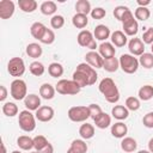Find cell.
Returning a JSON list of instances; mask_svg holds the SVG:
<instances>
[{"mask_svg": "<svg viewBox=\"0 0 153 153\" xmlns=\"http://www.w3.org/2000/svg\"><path fill=\"white\" fill-rule=\"evenodd\" d=\"M97 79H98V74L96 69L86 62L79 63L72 75V80H74L81 88L96 84Z\"/></svg>", "mask_w": 153, "mask_h": 153, "instance_id": "obj_1", "label": "cell"}, {"mask_svg": "<svg viewBox=\"0 0 153 153\" xmlns=\"http://www.w3.org/2000/svg\"><path fill=\"white\" fill-rule=\"evenodd\" d=\"M98 90L104 96L106 102H109L111 104H115L120 100V91H118L115 81L111 78L102 79L99 85H98Z\"/></svg>", "mask_w": 153, "mask_h": 153, "instance_id": "obj_2", "label": "cell"}, {"mask_svg": "<svg viewBox=\"0 0 153 153\" xmlns=\"http://www.w3.org/2000/svg\"><path fill=\"white\" fill-rule=\"evenodd\" d=\"M55 90H56L57 93L63 94V96H74V94H78L81 91V87L74 80L61 79L55 85Z\"/></svg>", "mask_w": 153, "mask_h": 153, "instance_id": "obj_3", "label": "cell"}, {"mask_svg": "<svg viewBox=\"0 0 153 153\" xmlns=\"http://www.w3.org/2000/svg\"><path fill=\"white\" fill-rule=\"evenodd\" d=\"M18 124L23 131L31 133L36 128V116L30 110H23L18 115Z\"/></svg>", "mask_w": 153, "mask_h": 153, "instance_id": "obj_4", "label": "cell"}, {"mask_svg": "<svg viewBox=\"0 0 153 153\" xmlns=\"http://www.w3.org/2000/svg\"><path fill=\"white\" fill-rule=\"evenodd\" d=\"M118 60H120V68L127 74H134L140 66L139 59L131 54H122Z\"/></svg>", "mask_w": 153, "mask_h": 153, "instance_id": "obj_5", "label": "cell"}, {"mask_svg": "<svg viewBox=\"0 0 153 153\" xmlns=\"http://www.w3.org/2000/svg\"><path fill=\"white\" fill-rule=\"evenodd\" d=\"M68 118L72 122H86L87 118H90V110H88V105H75L68 109L67 112Z\"/></svg>", "mask_w": 153, "mask_h": 153, "instance_id": "obj_6", "label": "cell"}, {"mask_svg": "<svg viewBox=\"0 0 153 153\" xmlns=\"http://www.w3.org/2000/svg\"><path fill=\"white\" fill-rule=\"evenodd\" d=\"M10 93H11V97L16 100H23L26 98L27 96V86H26V82L18 78V79H14L12 82H11V86H10Z\"/></svg>", "mask_w": 153, "mask_h": 153, "instance_id": "obj_7", "label": "cell"}, {"mask_svg": "<svg viewBox=\"0 0 153 153\" xmlns=\"http://www.w3.org/2000/svg\"><path fill=\"white\" fill-rule=\"evenodd\" d=\"M76 41H78V44L80 47L87 48L90 50H96V48H98L96 38L90 30H86V29L81 30L76 36Z\"/></svg>", "mask_w": 153, "mask_h": 153, "instance_id": "obj_8", "label": "cell"}, {"mask_svg": "<svg viewBox=\"0 0 153 153\" xmlns=\"http://www.w3.org/2000/svg\"><path fill=\"white\" fill-rule=\"evenodd\" d=\"M7 72L10 73V75L16 76V79L22 76L25 73L24 60L22 57H12V59H10V61L7 63Z\"/></svg>", "mask_w": 153, "mask_h": 153, "instance_id": "obj_9", "label": "cell"}, {"mask_svg": "<svg viewBox=\"0 0 153 153\" xmlns=\"http://www.w3.org/2000/svg\"><path fill=\"white\" fill-rule=\"evenodd\" d=\"M85 62L88 63L91 67H93L94 69L98 68H103V63H104V59L100 56V54L96 50H90L88 53H86L85 55Z\"/></svg>", "mask_w": 153, "mask_h": 153, "instance_id": "obj_10", "label": "cell"}, {"mask_svg": "<svg viewBox=\"0 0 153 153\" xmlns=\"http://www.w3.org/2000/svg\"><path fill=\"white\" fill-rule=\"evenodd\" d=\"M16 11V5L12 0H1L0 1V18L10 19Z\"/></svg>", "mask_w": 153, "mask_h": 153, "instance_id": "obj_11", "label": "cell"}, {"mask_svg": "<svg viewBox=\"0 0 153 153\" xmlns=\"http://www.w3.org/2000/svg\"><path fill=\"white\" fill-rule=\"evenodd\" d=\"M54 115H55L54 109L51 106H48V105H42L35 114L36 120L39 122H49L53 120Z\"/></svg>", "mask_w": 153, "mask_h": 153, "instance_id": "obj_12", "label": "cell"}, {"mask_svg": "<svg viewBox=\"0 0 153 153\" xmlns=\"http://www.w3.org/2000/svg\"><path fill=\"white\" fill-rule=\"evenodd\" d=\"M128 49L129 53L134 56H141L145 53V43L141 38H131L128 42Z\"/></svg>", "mask_w": 153, "mask_h": 153, "instance_id": "obj_13", "label": "cell"}, {"mask_svg": "<svg viewBox=\"0 0 153 153\" xmlns=\"http://www.w3.org/2000/svg\"><path fill=\"white\" fill-rule=\"evenodd\" d=\"M98 53L100 54V56L104 60H106V59L115 57L116 49H115V45L111 42H102L98 47Z\"/></svg>", "mask_w": 153, "mask_h": 153, "instance_id": "obj_14", "label": "cell"}, {"mask_svg": "<svg viewBox=\"0 0 153 153\" xmlns=\"http://www.w3.org/2000/svg\"><path fill=\"white\" fill-rule=\"evenodd\" d=\"M24 105L26 108V110L30 111H37L42 105H41V97L35 94V93H30L26 96V98L24 99Z\"/></svg>", "mask_w": 153, "mask_h": 153, "instance_id": "obj_15", "label": "cell"}, {"mask_svg": "<svg viewBox=\"0 0 153 153\" xmlns=\"http://www.w3.org/2000/svg\"><path fill=\"white\" fill-rule=\"evenodd\" d=\"M93 36L98 41H102V42H106V39L111 36V32H110V29L104 25V24H99L94 27L93 30Z\"/></svg>", "mask_w": 153, "mask_h": 153, "instance_id": "obj_16", "label": "cell"}, {"mask_svg": "<svg viewBox=\"0 0 153 153\" xmlns=\"http://www.w3.org/2000/svg\"><path fill=\"white\" fill-rule=\"evenodd\" d=\"M122 29H123V32L127 36H135L139 31V23L134 17V18L122 23Z\"/></svg>", "mask_w": 153, "mask_h": 153, "instance_id": "obj_17", "label": "cell"}, {"mask_svg": "<svg viewBox=\"0 0 153 153\" xmlns=\"http://www.w3.org/2000/svg\"><path fill=\"white\" fill-rule=\"evenodd\" d=\"M110 39H111V43H112L115 47H118V48L124 47V45L128 43V37H127V35H126L123 31H121V30L114 31V32L111 33V36H110Z\"/></svg>", "mask_w": 153, "mask_h": 153, "instance_id": "obj_18", "label": "cell"}, {"mask_svg": "<svg viewBox=\"0 0 153 153\" xmlns=\"http://www.w3.org/2000/svg\"><path fill=\"white\" fill-rule=\"evenodd\" d=\"M127 133H128V127L122 121H118L115 124H111V135L114 137L123 139V137H126Z\"/></svg>", "mask_w": 153, "mask_h": 153, "instance_id": "obj_19", "label": "cell"}, {"mask_svg": "<svg viewBox=\"0 0 153 153\" xmlns=\"http://www.w3.org/2000/svg\"><path fill=\"white\" fill-rule=\"evenodd\" d=\"M88 149L87 143L82 139H75L72 141L69 148L67 149V153H86Z\"/></svg>", "mask_w": 153, "mask_h": 153, "instance_id": "obj_20", "label": "cell"}, {"mask_svg": "<svg viewBox=\"0 0 153 153\" xmlns=\"http://www.w3.org/2000/svg\"><path fill=\"white\" fill-rule=\"evenodd\" d=\"M55 93H56L55 87L49 82H44L39 87V96H41V98H43L45 100L53 99L55 97Z\"/></svg>", "mask_w": 153, "mask_h": 153, "instance_id": "obj_21", "label": "cell"}, {"mask_svg": "<svg viewBox=\"0 0 153 153\" xmlns=\"http://www.w3.org/2000/svg\"><path fill=\"white\" fill-rule=\"evenodd\" d=\"M93 122H94V124H96L97 128H99V129H106L108 127L111 126V116L103 111L102 114H99L93 120Z\"/></svg>", "mask_w": 153, "mask_h": 153, "instance_id": "obj_22", "label": "cell"}, {"mask_svg": "<svg viewBox=\"0 0 153 153\" xmlns=\"http://www.w3.org/2000/svg\"><path fill=\"white\" fill-rule=\"evenodd\" d=\"M79 135L82 140H90L94 136V126L84 122L79 128Z\"/></svg>", "mask_w": 153, "mask_h": 153, "instance_id": "obj_23", "label": "cell"}, {"mask_svg": "<svg viewBox=\"0 0 153 153\" xmlns=\"http://www.w3.org/2000/svg\"><path fill=\"white\" fill-rule=\"evenodd\" d=\"M111 115L118 121H124L129 116V110L126 108V105H115L111 109Z\"/></svg>", "mask_w": 153, "mask_h": 153, "instance_id": "obj_24", "label": "cell"}, {"mask_svg": "<svg viewBox=\"0 0 153 153\" xmlns=\"http://www.w3.org/2000/svg\"><path fill=\"white\" fill-rule=\"evenodd\" d=\"M121 148L122 151H124L126 153H133L136 151L137 148V142L134 137H130V136H126L122 139L121 141Z\"/></svg>", "mask_w": 153, "mask_h": 153, "instance_id": "obj_25", "label": "cell"}, {"mask_svg": "<svg viewBox=\"0 0 153 153\" xmlns=\"http://www.w3.org/2000/svg\"><path fill=\"white\" fill-rule=\"evenodd\" d=\"M45 30H47V26L43 23H39V22H36V23H33L30 26V33H31V36L33 38L38 39V41L42 38V36L45 32Z\"/></svg>", "mask_w": 153, "mask_h": 153, "instance_id": "obj_26", "label": "cell"}, {"mask_svg": "<svg viewBox=\"0 0 153 153\" xmlns=\"http://www.w3.org/2000/svg\"><path fill=\"white\" fill-rule=\"evenodd\" d=\"M56 10H57L56 4H55L54 1H50V0L43 1V2L41 4V6H39V11H41V13L44 14V16H55Z\"/></svg>", "mask_w": 153, "mask_h": 153, "instance_id": "obj_27", "label": "cell"}, {"mask_svg": "<svg viewBox=\"0 0 153 153\" xmlns=\"http://www.w3.org/2000/svg\"><path fill=\"white\" fill-rule=\"evenodd\" d=\"M18 6H19V8L23 12H25V13H32L33 11L37 10L38 4L35 0H19L18 1Z\"/></svg>", "mask_w": 153, "mask_h": 153, "instance_id": "obj_28", "label": "cell"}, {"mask_svg": "<svg viewBox=\"0 0 153 153\" xmlns=\"http://www.w3.org/2000/svg\"><path fill=\"white\" fill-rule=\"evenodd\" d=\"M25 51H26L27 56H30L32 59H38V57H41V55L43 53V49H42L41 44H38V43H29L26 45Z\"/></svg>", "mask_w": 153, "mask_h": 153, "instance_id": "obj_29", "label": "cell"}, {"mask_svg": "<svg viewBox=\"0 0 153 153\" xmlns=\"http://www.w3.org/2000/svg\"><path fill=\"white\" fill-rule=\"evenodd\" d=\"M17 145L23 151H30L33 148V137H30L27 135H22L17 139Z\"/></svg>", "mask_w": 153, "mask_h": 153, "instance_id": "obj_30", "label": "cell"}, {"mask_svg": "<svg viewBox=\"0 0 153 153\" xmlns=\"http://www.w3.org/2000/svg\"><path fill=\"white\" fill-rule=\"evenodd\" d=\"M137 96H139L140 100H143V102L151 100L153 98V86L152 85H143V86H141L139 88Z\"/></svg>", "mask_w": 153, "mask_h": 153, "instance_id": "obj_31", "label": "cell"}, {"mask_svg": "<svg viewBox=\"0 0 153 153\" xmlns=\"http://www.w3.org/2000/svg\"><path fill=\"white\" fill-rule=\"evenodd\" d=\"M72 24H73L76 29H82V30H84V27H86L87 24H88V18H87V16H85V14L75 13V14L73 16V18H72Z\"/></svg>", "mask_w": 153, "mask_h": 153, "instance_id": "obj_32", "label": "cell"}, {"mask_svg": "<svg viewBox=\"0 0 153 153\" xmlns=\"http://www.w3.org/2000/svg\"><path fill=\"white\" fill-rule=\"evenodd\" d=\"M75 11L76 13H81V14H90L92 8H91V4L88 0H78L75 2Z\"/></svg>", "mask_w": 153, "mask_h": 153, "instance_id": "obj_33", "label": "cell"}, {"mask_svg": "<svg viewBox=\"0 0 153 153\" xmlns=\"http://www.w3.org/2000/svg\"><path fill=\"white\" fill-rule=\"evenodd\" d=\"M1 110H2V114L5 116H7V117H14L16 115H18V106L13 102H6V103H4Z\"/></svg>", "mask_w": 153, "mask_h": 153, "instance_id": "obj_34", "label": "cell"}, {"mask_svg": "<svg viewBox=\"0 0 153 153\" xmlns=\"http://www.w3.org/2000/svg\"><path fill=\"white\" fill-rule=\"evenodd\" d=\"M103 68L109 72V73H114L120 68V60L117 57H111V59H106L104 60L103 63Z\"/></svg>", "mask_w": 153, "mask_h": 153, "instance_id": "obj_35", "label": "cell"}, {"mask_svg": "<svg viewBox=\"0 0 153 153\" xmlns=\"http://www.w3.org/2000/svg\"><path fill=\"white\" fill-rule=\"evenodd\" d=\"M48 73L53 78H60L63 74V66L59 62H51L48 66Z\"/></svg>", "mask_w": 153, "mask_h": 153, "instance_id": "obj_36", "label": "cell"}, {"mask_svg": "<svg viewBox=\"0 0 153 153\" xmlns=\"http://www.w3.org/2000/svg\"><path fill=\"white\" fill-rule=\"evenodd\" d=\"M29 69H30V73H31L32 75H35V76H41V75H43L44 72H45L44 65H43L42 62H39V61H33V62H31L30 66H29Z\"/></svg>", "mask_w": 153, "mask_h": 153, "instance_id": "obj_37", "label": "cell"}, {"mask_svg": "<svg viewBox=\"0 0 153 153\" xmlns=\"http://www.w3.org/2000/svg\"><path fill=\"white\" fill-rule=\"evenodd\" d=\"M139 63L146 69L153 68V54L152 53H143L139 57Z\"/></svg>", "mask_w": 153, "mask_h": 153, "instance_id": "obj_38", "label": "cell"}, {"mask_svg": "<svg viewBox=\"0 0 153 153\" xmlns=\"http://www.w3.org/2000/svg\"><path fill=\"white\" fill-rule=\"evenodd\" d=\"M134 17L136 20H141L145 22L151 17V11L148 10V7H140L137 6L136 10L134 11Z\"/></svg>", "mask_w": 153, "mask_h": 153, "instance_id": "obj_39", "label": "cell"}, {"mask_svg": "<svg viewBox=\"0 0 153 153\" xmlns=\"http://www.w3.org/2000/svg\"><path fill=\"white\" fill-rule=\"evenodd\" d=\"M126 108L129 110V111H137L141 106L140 104V99L137 97H134V96H130L126 99Z\"/></svg>", "mask_w": 153, "mask_h": 153, "instance_id": "obj_40", "label": "cell"}, {"mask_svg": "<svg viewBox=\"0 0 153 153\" xmlns=\"http://www.w3.org/2000/svg\"><path fill=\"white\" fill-rule=\"evenodd\" d=\"M48 143H49V141L47 140V137L44 135H36L33 137V148L38 152H41Z\"/></svg>", "mask_w": 153, "mask_h": 153, "instance_id": "obj_41", "label": "cell"}, {"mask_svg": "<svg viewBox=\"0 0 153 153\" xmlns=\"http://www.w3.org/2000/svg\"><path fill=\"white\" fill-rule=\"evenodd\" d=\"M39 42L41 43H43V44H53L54 42H55V32L51 30V29H48L47 27V30H45V32L43 33V36H42V38L39 39Z\"/></svg>", "mask_w": 153, "mask_h": 153, "instance_id": "obj_42", "label": "cell"}, {"mask_svg": "<svg viewBox=\"0 0 153 153\" xmlns=\"http://www.w3.org/2000/svg\"><path fill=\"white\" fill-rule=\"evenodd\" d=\"M63 25H65V18H63V16H61V14H55V16L51 17V19H50V26H51L53 29L59 30V29H61Z\"/></svg>", "mask_w": 153, "mask_h": 153, "instance_id": "obj_43", "label": "cell"}, {"mask_svg": "<svg viewBox=\"0 0 153 153\" xmlns=\"http://www.w3.org/2000/svg\"><path fill=\"white\" fill-rule=\"evenodd\" d=\"M128 11H129V8H128L127 6H122V5H120V6H116V7H115L112 14H114V17H115L117 20L121 22V20L123 19L124 14H126Z\"/></svg>", "mask_w": 153, "mask_h": 153, "instance_id": "obj_44", "label": "cell"}, {"mask_svg": "<svg viewBox=\"0 0 153 153\" xmlns=\"http://www.w3.org/2000/svg\"><path fill=\"white\" fill-rule=\"evenodd\" d=\"M90 14H91V17L93 19L98 20V19H103L106 16V11L103 7H94V8H92V11H91Z\"/></svg>", "mask_w": 153, "mask_h": 153, "instance_id": "obj_45", "label": "cell"}, {"mask_svg": "<svg viewBox=\"0 0 153 153\" xmlns=\"http://www.w3.org/2000/svg\"><path fill=\"white\" fill-rule=\"evenodd\" d=\"M141 39H142V42H143L145 44H153V26H152V27H148V29L143 32Z\"/></svg>", "mask_w": 153, "mask_h": 153, "instance_id": "obj_46", "label": "cell"}, {"mask_svg": "<svg viewBox=\"0 0 153 153\" xmlns=\"http://www.w3.org/2000/svg\"><path fill=\"white\" fill-rule=\"evenodd\" d=\"M88 110H90V117H91L92 120H94L99 114L103 112L102 108H100L98 104H90V105H88Z\"/></svg>", "mask_w": 153, "mask_h": 153, "instance_id": "obj_47", "label": "cell"}, {"mask_svg": "<svg viewBox=\"0 0 153 153\" xmlns=\"http://www.w3.org/2000/svg\"><path fill=\"white\" fill-rule=\"evenodd\" d=\"M142 124L146 127V128H149V129H153V111H149L147 112L143 118H142Z\"/></svg>", "mask_w": 153, "mask_h": 153, "instance_id": "obj_48", "label": "cell"}, {"mask_svg": "<svg viewBox=\"0 0 153 153\" xmlns=\"http://www.w3.org/2000/svg\"><path fill=\"white\" fill-rule=\"evenodd\" d=\"M7 94H8V92H7L6 86L1 85L0 86V102H5V99L7 98Z\"/></svg>", "mask_w": 153, "mask_h": 153, "instance_id": "obj_49", "label": "cell"}, {"mask_svg": "<svg viewBox=\"0 0 153 153\" xmlns=\"http://www.w3.org/2000/svg\"><path fill=\"white\" fill-rule=\"evenodd\" d=\"M41 153H54V147H53V145L49 142V143L41 151Z\"/></svg>", "mask_w": 153, "mask_h": 153, "instance_id": "obj_50", "label": "cell"}, {"mask_svg": "<svg viewBox=\"0 0 153 153\" xmlns=\"http://www.w3.org/2000/svg\"><path fill=\"white\" fill-rule=\"evenodd\" d=\"M149 4H151L149 0H145V1H143V0H137V5H139L140 7H147Z\"/></svg>", "mask_w": 153, "mask_h": 153, "instance_id": "obj_51", "label": "cell"}, {"mask_svg": "<svg viewBox=\"0 0 153 153\" xmlns=\"http://www.w3.org/2000/svg\"><path fill=\"white\" fill-rule=\"evenodd\" d=\"M148 151H149L151 153H153V137L148 141Z\"/></svg>", "mask_w": 153, "mask_h": 153, "instance_id": "obj_52", "label": "cell"}, {"mask_svg": "<svg viewBox=\"0 0 153 153\" xmlns=\"http://www.w3.org/2000/svg\"><path fill=\"white\" fill-rule=\"evenodd\" d=\"M1 153H7V152H6V147H5V143H4V142L1 143Z\"/></svg>", "mask_w": 153, "mask_h": 153, "instance_id": "obj_53", "label": "cell"}, {"mask_svg": "<svg viewBox=\"0 0 153 153\" xmlns=\"http://www.w3.org/2000/svg\"><path fill=\"white\" fill-rule=\"evenodd\" d=\"M137 153H151L149 151H147V149H141V151H139Z\"/></svg>", "mask_w": 153, "mask_h": 153, "instance_id": "obj_54", "label": "cell"}, {"mask_svg": "<svg viewBox=\"0 0 153 153\" xmlns=\"http://www.w3.org/2000/svg\"><path fill=\"white\" fill-rule=\"evenodd\" d=\"M12 153H22V152H20V151H13Z\"/></svg>", "mask_w": 153, "mask_h": 153, "instance_id": "obj_55", "label": "cell"}, {"mask_svg": "<svg viewBox=\"0 0 153 153\" xmlns=\"http://www.w3.org/2000/svg\"><path fill=\"white\" fill-rule=\"evenodd\" d=\"M30 153H41V152H38V151H33V152H30Z\"/></svg>", "mask_w": 153, "mask_h": 153, "instance_id": "obj_56", "label": "cell"}, {"mask_svg": "<svg viewBox=\"0 0 153 153\" xmlns=\"http://www.w3.org/2000/svg\"><path fill=\"white\" fill-rule=\"evenodd\" d=\"M151 50H152V54H153V44H152V48H151Z\"/></svg>", "mask_w": 153, "mask_h": 153, "instance_id": "obj_57", "label": "cell"}]
</instances>
